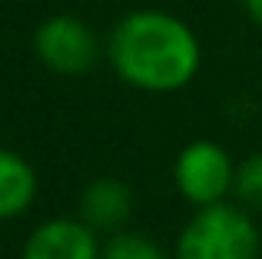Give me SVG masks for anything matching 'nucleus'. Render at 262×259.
Returning a JSON list of instances; mask_svg holds the SVG:
<instances>
[{"label":"nucleus","instance_id":"obj_1","mask_svg":"<svg viewBox=\"0 0 262 259\" xmlns=\"http://www.w3.org/2000/svg\"><path fill=\"white\" fill-rule=\"evenodd\" d=\"M106 57L123 83L143 93H173L199 73L203 47L183 17L143 7L116 20Z\"/></svg>","mask_w":262,"mask_h":259},{"label":"nucleus","instance_id":"obj_2","mask_svg":"<svg viewBox=\"0 0 262 259\" xmlns=\"http://www.w3.org/2000/svg\"><path fill=\"white\" fill-rule=\"evenodd\" d=\"M262 236L252 216L229 203L199 206L183 226L173 259H259Z\"/></svg>","mask_w":262,"mask_h":259},{"label":"nucleus","instance_id":"obj_3","mask_svg":"<svg viewBox=\"0 0 262 259\" xmlns=\"http://www.w3.org/2000/svg\"><path fill=\"white\" fill-rule=\"evenodd\" d=\"M173 183L192 206L226 203V196L236 193V163L219 143L192 140L179 149L173 163Z\"/></svg>","mask_w":262,"mask_h":259},{"label":"nucleus","instance_id":"obj_4","mask_svg":"<svg viewBox=\"0 0 262 259\" xmlns=\"http://www.w3.org/2000/svg\"><path fill=\"white\" fill-rule=\"evenodd\" d=\"M33 53L47 70L60 77H80L100 60V37L86 20L73 13H53L33 30Z\"/></svg>","mask_w":262,"mask_h":259},{"label":"nucleus","instance_id":"obj_5","mask_svg":"<svg viewBox=\"0 0 262 259\" xmlns=\"http://www.w3.org/2000/svg\"><path fill=\"white\" fill-rule=\"evenodd\" d=\"M96 236L80 216L47 220L27 236L20 259H100L103 243Z\"/></svg>","mask_w":262,"mask_h":259},{"label":"nucleus","instance_id":"obj_6","mask_svg":"<svg viewBox=\"0 0 262 259\" xmlns=\"http://www.w3.org/2000/svg\"><path fill=\"white\" fill-rule=\"evenodd\" d=\"M133 189L113 176H100V180L86 183V189L80 193V220L93 233H120L133 216Z\"/></svg>","mask_w":262,"mask_h":259},{"label":"nucleus","instance_id":"obj_7","mask_svg":"<svg viewBox=\"0 0 262 259\" xmlns=\"http://www.w3.org/2000/svg\"><path fill=\"white\" fill-rule=\"evenodd\" d=\"M37 196V173L20 153L0 146V220L27 213Z\"/></svg>","mask_w":262,"mask_h":259},{"label":"nucleus","instance_id":"obj_8","mask_svg":"<svg viewBox=\"0 0 262 259\" xmlns=\"http://www.w3.org/2000/svg\"><path fill=\"white\" fill-rule=\"evenodd\" d=\"M100 259H173V256H166V249L153 243L149 236L120 229V233L106 236V243L100 246Z\"/></svg>","mask_w":262,"mask_h":259},{"label":"nucleus","instance_id":"obj_9","mask_svg":"<svg viewBox=\"0 0 262 259\" xmlns=\"http://www.w3.org/2000/svg\"><path fill=\"white\" fill-rule=\"evenodd\" d=\"M236 196L252 209H262V153H252L236 166Z\"/></svg>","mask_w":262,"mask_h":259},{"label":"nucleus","instance_id":"obj_10","mask_svg":"<svg viewBox=\"0 0 262 259\" xmlns=\"http://www.w3.org/2000/svg\"><path fill=\"white\" fill-rule=\"evenodd\" d=\"M243 7H246V13H249L252 24L262 27V0H243Z\"/></svg>","mask_w":262,"mask_h":259}]
</instances>
